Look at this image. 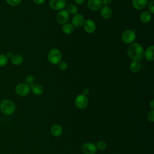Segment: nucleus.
I'll list each match as a JSON object with an SVG mask.
<instances>
[{
  "mask_svg": "<svg viewBox=\"0 0 154 154\" xmlns=\"http://www.w3.org/2000/svg\"><path fill=\"white\" fill-rule=\"evenodd\" d=\"M144 49L142 45L138 43H131L127 49L129 57L133 61H140L144 57Z\"/></svg>",
  "mask_w": 154,
  "mask_h": 154,
  "instance_id": "f257e3e1",
  "label": "nucleus"
},
{
  "mask_svg": "<svg viewBox=\"0 0 154 154\" xmlns=\"http://www.w3.org/2000/svg\"><path fill=\"white\" fill-rule=\"evenodd\" d=\"M15 91L17 95L24 97L29 94L30 87L26 83H19L15 87Z\"/></svg>",
  "mask_w": 154,
  "mask_h": 154,
  "instance_id": "39448f33",
  "label": "nucleus"
},
{
  "mask_svg": "<svg viewBox=\"0 0 154 154\" xmlns=\"http://www.w3.org/2000/svg\"><path fill=\"white\" fill-rule=\"evenodd\" d=\"M89 93V89L88 88H85L83 90H82V94L85 95V96H87Z\"/></svg>",
  "mask_w": 154,
  "mask_h": 154,
  "instance_id": "2f4dec72",
  "label": "nucleus"
},
{
  "mask_svg": "<svg viewBox=\"0 0 154 154\" xmlns=\"http://www.w3.org/2000/svg\"><path fill=\"white\" fill-rule=\"evenodd\" d=\"M147 119L150 122H154V110L151 109L147 114Z\"/></svg>",
  "mask_w": 154,
  "mask_h": 154,
  "instance_id": "c85d7f7f",
  "label": "nucleus"
},
{
  "mask_svg": "<svg viewBox=\"0 0 154 154\" xmlns=\"http://www.w3.org/2000/svg\"><path fill=\"white\" fill-rule=\"evenodd\" d=\"M102 0H88L87 2L88 7L92 11H97L102 7Z\"/></svg>",
  "mask_w": 154,
  "mask_h": 154,
  "instance_id": "9b49d317",
  "label": "nucleus"
},
{
  "mask_svg": "<svg viewBox=\"0 0 154 154\" xmlns=\"http://www.w3.org/2000/svg\"><path fill=\"white\" fill-rule=\"evenodd\" d=\"M83 25L85 31L88 34L93 33L96 28L95 22L91 19H87L85 20Z\"/></svg>",
  "mask_w": 154,
  "mask_h": 154,
  "instance_id": "9d476101",
  "label": "nucleus"
},
{
  "mask_svg": "<svg viewBox=\"0 0 154 154\" xmlns=\"http://www.w3.org/2000/svg\"><path fill=\"white\" fill-rule=\"evenodd\" d=\"M46 0H33L34 2L37 5H41L45 2Z\"/></svg>",
  "mask_w": 154,
  "mask_h": 154,
  "instance_id": "7c9ffc66",
  "label": "nucleus"
},
{
  "mask_svg": "<svg viewBox=\"0 0 154 154\" xmlns=\"http://www.w3.org/2000/svg\"><path fill=\"white\" fill-rule=\"evenodd\" d=\"M148 2V0H132V5L136 10H141L146 8Z\"/></svg>",
  "mask_w": 154,
  "mask_h": 154,
  "instance_id": "ddd939ff",
  "label": "nucleus"
},
{
  "mask_svg": "<svg viewBox=\"0 0 154 154\" xmlns=\"http://www.w3.org/2000/svg\"><path fill=\"white\" fill-rule=\"evenodd\" d=\"M144 56L149 61H153L154 60V46L153 45L150 46L145 50Z\"/></svg>",
  "mask_w": 154,
  "mask_h": 154,
  "instance_id": "2eb2a0df",
  "label": "nucleus"
},
{
  "mask_svg": "<svg viewBox=\"0 0 154 154\" xmlns=\"http://www.w3.org/2000/svg\"><path fill=\"white\" fill-rule=\"evenodd\" d=\"M5 55H6V57H7V58L8 59V58H11L13 55V54H12L11 52H8Z\"/></svg>",
  "mask_w": 154,
  "mask_h": 154,
  "instance_id": "f704fd0d",
  "label": "nucleus"
},
{
  "mask_svg": "<svg viewBox=\"0 0 154 154\" xmlns=\"http://www.w3.org/2000/svg\"><path fill=\"white\" fill-rule=\"evenodd\" d=\"M82 151L84 154H95L97 152V147L94 143L87 142L82 145Z\"/></svg>",
  "mask_w": 154,
  "mask_h": 154,
  "instance_id": "6e6552de",
  "label": "nucleus"
},
{
  "mask_svg": "<svg viewBox=\"0 0 154 154\" xmlns=\"http://www.w3.org/2000/svg\"><path fill=\"white\" fill-rule=\"evenodd\" d=\"M8 61V59L5 54H0V67L5 66Z\"/></svg>",
  "mask_w": 154,
  "mask_h": 154,
  "instance_id": "5701e85b",
  "label": "nucleus"
},
{
  "mask_svg": "<svg viewBox=\"0 0 154 154\" xmlns=\"http://www.w3.org/2000/svg\"><path fill=\"white\" fill-rule=\"evenodd\" d=\"M147 7H148L149 12L151 14L154 13V1L153 0H150L149 2H148Z\"/></svg>",
  "mask_w": 154,
  "mask_h": 154,
  "instance_id": "bb28decb",
  "label": "nucleus"
},
{
  "mask_svg": "<svg viewBox=\"0 0 154 154\" xmlns=\"http://www.w3.org/2000/svg\"><path fill=\"white\" fill-rule=\"evenodd\" d=\"M62 30L64 33H65L66 34H70L72 32H73V31L74 30V27L72 25V24L69 23H66L63 26Z\"/></svg>",
  "mask_w": 154,
  "mask_h": 154,
  "instance_id": "aec40b11",
  "label": "nucleus"
},
{
  "mask_svg": "<svg viewBox=\"0 0 154 154\" xmlns=\"http://www.w3.org/2000/svg\"><path fill=\"white\" fill-rule=\"evenodd\" d=\"M111 2H112V0H102V4L106 6H108V5H109L111 3Z\"/></svg>",
  "mask_w": 154,
  "mask_h": 154,
  "instance_id": "c756f323",
  "label": "nucleus"
},
{
  "mask_svg": "<svg viewBox=\"0 0 154 154\" xmlns=\"http://www.w3.org/2000/svg\"><path fill=\"white\" fill-rule=\"evenodd\" d=\"M30 88L35 95H41L43 93V87L38 84H34L30 87Z\"/></svg>",
  "mask_w": 154,
  "mask_h": 154,
  "instance_id": "a211bd4d",
  "label": "nucleus"
},
{
  "mask_svg": "<svg viewBox=\"0 0 154 154\" xmlns=\"http://www.w3.org/2000/svg\"><path fill=\"white\" fill-rule=\"evenodd\" d=\"M88 103V99L87 96L82 94L78 95L75 99V106L78 109H84L86 108Z\"/></svg>",
  "mask_w": 154,
  "mask_h": 154,
  "instance_id": "423d86ee",
  "label": "nucleus"
},
{
  "mask_svg": "<svg viewBox=\"0 0 154 154\" xmlns=\"http://www.w3.org/2000/svg\"><path fill=\"white\" fill-rule=\"evenodd\" d=\"M152 19V14L148 11H143L140 15V20L142 23H147L150 21Z\"/></svg>",
  "mask_w": 154,
  "mask_h": 154,
  "instance_id": "f3484780",
  "label": "nucleus"
},
{
  "mask_svg": "<svg viewBox=\"0 0 154 154\" xmlns=\"http://www.w3.org/2000/svg\"><path fill=\"white\" fill-rule=\"evenodd\" d=\"M100 16L105 19H108L111 17L112 14V9L106 5H104L103 7H102V8L100 9Z\"/></svg>",
  "mask_w": 154,
  "mask_h": 154,
  "instance_id": "4468645a",
  "label": "nucleus"
},
{
  "mask_svg": "<svg viewBox=\"0 0 154 154\" xmlns=\"http://www.w3.org/2000/svg\"><path fill=\"white\" fill-rule=\"evenodd\" d=\"M22 2V0H6V2L11 7L19 5Z\"/></svg>",
  "mask_w": 154,
  "mask_h": 154,
  "instance_id": "a878e982",
  "label": "nucleus"
},
{
  "mask_svg": "<svg viewBox=\"0 0 154 154\" xmlns=\"http://www.w3.org/2000/svg\"><path fill=\"white\" fill-rule=\"evenodd\" d=\"M23 61V57L20 54H15L11 58V62L14 66H19Z\"/></svg>",
  "mask_w": 154,
  "mask_h": 154,
  "instance_id": "6ab92c4d",
  "label": "nucleus"
},
{
  "mask_svg": "<svg viewBox=\"0 0 154 154\" xmlns=\"http://www.w3.org/2000/svg\"><path fill=\"white\" fill-rule=\"evenodd\" d=\"M67 11L69 13L72 14H76L78 11V8L75 4H69L67 5Z\"/></svg>",
  "mask_w": 154,
  "mask_h": 154,
  "instance_id": "4be33fe9",
  "label": "nucleus"
},
{
  "mask_svg": "<svg viewBox=\"0 0 154 154\" xmlns=\"http://www.w3.org/2000/svg\"><path fill=\"white\" fill-rule=\"evenodd\" d=\"M34 80H35V78L32 75H28L25 78L26 84H28L29 87H31L32 85L34 84Z\"/></svg>",
  "mask_w": 154,
  "mask_h": 154,
  "instance_id": "393cba45",
  "label": "nucleus"
},
{
  "mask_svg": "<svg viewBox=\"0 0 154 154\" xmlns=\"http://www.w3.org/2000/svg\"><path fill=\"white\" fill-rule=\"evenodd\" d=\"M0 109L5 115H11L16 110V105L10 99H4L0 104Z\"/></svg>",
  "mask_w": 154,
  "mask_h": 154,
  "instance_id": "f03ea898",
  "label": "nucleus"
},
{
  "mask_svg": "<svg viewBox=\"0 0 154 154\" xmlns=\"http://www.w3.org/2000/svg\"><path fill=\"white\" fill-rule=\"evenodd\" d=\"M74 1H75V2L77 4H78V5L82 4H84V3L85 2V0H74Z\"/></svg>",
  "mask_w": 154,
  "mask_h": 154,
  "instance_id": "473e14b6",
  "label": "nucleus"
},
{
  "mask_svg": "<svg viewBox=\"0 0 154 154\" xmlns=\"http://www.w3.org/2000/svg\"><path fill=\"white\" fill-rule=\"evenodd\" d=\"M121 38L125 43L131 44L135 41L136 38V34L134 31L129 29L123 32Z\"/></svg>",
  "mask_w": 154,
  "mask_h": 154,
  "instance_id": "20e7f679",
  "label": "nucleus"
},
{
  "mask_svg": "<svg viewBox=\"0 0 154 154\" xmlns=\"http://www.w3.org/2000/svg\"><path fill=\"white\" fill-rule=\"evenodd\" d=\"M96 146L97 149H98L100 150H103L106 148L107 144H106V142H105L104 141H99L97 143Z\"/></svg>",
  "mask_w": 154,
  "mask_h": 154,
  "instance_id": "b1692460",
  "label": "nucleus"
},
{
  "mask_svg": "<svg viewBox=\"0 0 154 154\" xmlns=\"http://www.w3.org/2000/svg\"><path fill=\"white\" fill-rule=\"evenodd\" d=\"M48 61L54 65L58 64L62 60V54L60 51L57 48L51 49L47 55Z\"/></svg>",
  "mask_w": 154,
  "mask_h": 154,
  "instance_id": "7ed1b4c3",
  "label": "nucleus"
},
{
  "mask_svg": "<svg viewBox=\"0 0 154 154\" xmlns=\"http://www.w3.org/2000/svg\"><path fill=\"white\" fill-rule=\"evenodd\" d=\"M130 70L133 73L138 72L140 69V64L139 61H133L131 62L129 66Z\"/></svg>",
  "mask_w": 154,
  "mask_h": 154,
  "instance_id": "412c9836",
  "label": "nucleus"
},
{
  "mask_svg": "<svg viewBox=\"0 0 154 154\" xmlns=\"http://www.w3.org/2000/svg\"><path fill=\"white\" fill-rule=\"evenodd\" d=\"M149 106H150V108L152 109H153H153H154V100L152 99L151 101H150V102L149 103Z\"/></svg>",
  "mask_w": 154,
  "mask_h": 154,
  "instance_id": "72a5a7b5",
  "label": "nucleus"
},
{
  "mask_svg": "<svg viewBox=\"0 0 154 154\" xmlns=\"http://www.w3.org/2000/svg\"><path fill=\"white\" fill-rule=\"evenodd\" d=\"M51 132L54 137H60L63 133L62 127L58 124H55L52 126L51 128Z\"/></svg>",
  "mask_w": 154,
  "mask_h": 154,
  "instance_id": "dca6fc26",
  "label": "nucleus"
},
{
  "mask_svg": "<svg viewBox=\"0 0 154 154\" xmlns=\"http://www.w3.org/2000/svg\"><path fill=\"white\" fill-rule=\"evenodd\" d=\"M69 18V13L66 10L63 9L60 10L57 14L56 19L58 23L65 24L67 23Z\"/></svg>",
  "mask_w": 154,
  "mask_h": 154,
  "instance_id": "0eeeda50",
  "label": "nucleus"
},
{
  "mask_svg": "<svg viewBox=\"0 0 154 154\" xmlns=\"http://www.w3.org/2000/svg\"><path fill=\"white\" fill-rule=\"evenodd\" d=\"M85 21L84 17L81 14H76L72 18V25L75 27L79 28L83 25Z\"/></svg>",
  "mask_w": 154,
  "mask_h": 154,
  "instance_id": "f8f14e48",
  "label": "nucleus"
},
{
  "mask_svg": "<svg viewBox=\"0 0 154 154\" xmlns=\"http://www.w3.org/2000/svg\"><path fill=\"white\" fill-rule=\"evenodd\" d=\"M58 67L61 70H66L68 67V64L65 61H60L58 64Z\"/></svg>",
  "mask_w": 154,
  "mask_h": 154,
  "instance_id": "cd10ccee",
  "label": "nucleus"
},
{
  "mask_svg": "<svg viewBox=\"0 0 154 154\" xmlns=\"http://www.w3.org/2000/svg\"><path fill=\"white\" fill-rule=\"evenodd\" d=\"M49 6L52 10H61L66 6V2L65 0H50Z\"/></svg>",
  "mask_w": 154,
  "mask_h": 154,
  "instance_id": "1a4fd4ad",
  "label": "nucleus"
}]
</instances>
